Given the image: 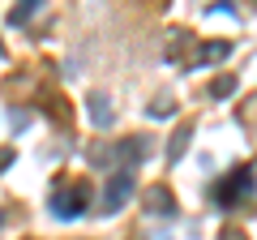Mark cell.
<instances>
[{"label":"cell","instance_id":"6da1fadb","mask_svg":"<svg viewBox=\"0 0 257 240\" xmlns=\"http://www.w3.org/2000/svg\"><path fill=\"white\" fill-rule=\"evenodd\" d=\"M86 202H90V185H86V180H77V185H60L52 193V210L60 214V219H73L77 210H86Z\"/></svg>","mask_w":257,"mask_h":240},{"label":"cell","instance_id":"7a4b0ae2","mask_svg":"<svg viewBox=\"0 0 257 240\" xmlns=\"http://www.w3.org/2000/svg\"><path fill=\"white\" fill-rule=\"evenodd\" d=\"M133 197V172L128 167H120V172H111L107 176V193H103V214H111V210H120V206Z\"/></svg>","mask_w":257,"mask_h":240},{"label":"cell","instance_id":"3957f363","mask_svg":"<svg viewBox=\"0 0 257 240\" xmlns=\"http://www.w3.org/2000/svg\"><path fill=\"white\" fill-rule=\"evenodd\" d=\"M248 189H253V172H248V167H240V172L231 176L227 185H219V193H214V197H219L223 206H231V202H236V197H244Z\"/></svg>","mask_w":257,"mask_h":240},{"label":"cell","instance_id":"277c9868","mask_svg":"<svg viewBox=\"0 0 257 240\" xmlns=\"http://www.w3.org/2000/svg\"><path fill=\"white\" fill-rule=\"evenodd\" d=\"M86 103H90V120L99 125V129H107L111 120H116V116H111V103H107V94H99V90H94Z\"/></svg>","mask_w":257,"mask_h":240},{"label":"cell","instance_id":"5b68a950","mask_svg":"<svg viewBox=\"0 0 257 240\" xmlns=\"http://www.w3.org/2000/svg\"><path fill=\"white\" fill-rule=\"evenodd\" d=\"M146 206H150V214H163V219H167V214H176V202H172V193H167L163 185H159V189H150Z\"/></svg>","mask_w":257,"mask_h":240},{"label":"cell","instance_id":"8992f818","mask_svg":"<svg viewBox=\"0 0 257 240\" xmlns=\"http://www.w3.org/2000/svg\"><path fill=\"white\" fill-rule=\"evenodd\" d=\"M120 159H124L128 167H133V163H142V159H146V138H128L124 146H120Z\"/></svg>","mask_w":257,"mask_h":240},{"label":"cell","instance_id":"52a82bcc","mask_svg":"<svg viewBox=\"0 0 257 240\" xmlns=\"http://www.w3.org/2000/svg\"><path fill=\"white\" fill-rule=\"evenodd\" d=\"M39 5H43V0H22L18 9L9 13V22H13V26H26V18H30V13H39Z\"/></svg>","mask_w":257,"mask_h":240},{"label":"cell","instance_id":"ba28073f","mask_svg":"<svg viewBox=\"0 0 257 240\" xmlns=\"http://www.w3.org/2000/svg\"><path fill=\"white\" fill-rule=\"evenodd\" d=\"M227 52H231L227 43H210V47H202V52H197V65H206V60H223Z\"/></svg>","mask_w":257,"mask_h":240},{"label":"cell","instance_id":"9c48e42d","mask_svg":"<svg viewBox=\"0 0 257 240\" xmlns=\"http://www.w3.org/2000/svg\"><path fill=\"white\" fill-rule=\"evenodd\" d=\"M189 138H193V129H189V125H184V129H180V133L172 138V150H167V159H172V163H176V159L184 155V142H189Z\"/></svg>","mask_w":257,"mask_h":240},{"label":"cell","instance_id":"30bf717a","mask_svg":"<svg viewBox=\"0 0 257 240\" xmlns=\"http://www.w3.org/2000/svg\"><path fill=\"white\" fill-rule=\"evenodd\" d=\"M172 99H159V103H150V107H146V116H159V120H163V116H172Z\"/></svg>","mask_w":257,"mask_h":240},{"label":"cell","instance_id":"8fae6325","mask_svg":"<svg viewBox=\"0 0 257 240\" xmlns=\"http://www.w3.org/2000/svg\"><path fill=\"white\" fill-rule=\"evenodd\" d=\"M210 90H214V94L223 99V94H231V90H236V77H219V82H214Z\"/></svg>","mask_w":257,"mask_h":240}]
</instances>
